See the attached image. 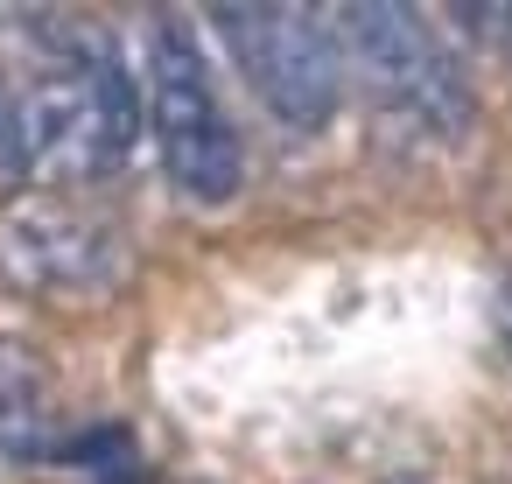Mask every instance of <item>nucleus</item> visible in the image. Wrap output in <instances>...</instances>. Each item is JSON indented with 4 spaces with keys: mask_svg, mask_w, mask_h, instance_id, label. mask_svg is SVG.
Returning a JSON list of instances; mask_svg holds the SVG:
<instances>
[{
    "mask_svg": "<svg viewBox=\"0 0 512 484\" xmlns=\"http://www.w3.org/2000/svg\"><path fill=\"white\" fill-rule=\"evenodd\" d=\"M148 106H155V148H162L169 183L190 204H232L246 155H239V134L218 106L211 64L176 15H162L155 43H148Z\"/></svg>",
    "mask_w": 512,
    "mask_h": 484,
    "instance_id": "nucleus-1",
    "label": "nucleus"
},
{
    "mask_svg": "<svg viewBox=\"0 0 512 484\" xmlns=\"http://www.w3.org/2000/svg\"><path fill=\"white\" fill-rule=\"evenodd\" d=\"M211 22L274 120H288L295 134L330 127L344 99V50L316 8H218Z\"/></svg>",
    "mask_w": 512,
    "mask_h": 484,
    "instance_id": "nucleus-2",
    "label": "nucleus"
},
{
    "mask_svg": "<svg viewBox=\"0 0 512 484\" xmlns=\"http://www.w3.org/2000/svg\"><path fill=\"white\" fill-rule=\"evenodd\" d=\"M337 43H344L351 71L365 78V92L379 106L421 120L428 134H463V120H470L463 78L449 71V57L435 50V36L421 29L414 8L351 0V8H337Z\"/></svg>",
    "mask_w": 512,
    "mask_h": 484,
    "instance_id": "nucleus-3",
    "label": "nucleus"
},
{
    "mask_svg": "<svg viewBox=\"0 0 512 484\" xmlns=\"http://www.w3.org/2000/svg\"><path fill=\"white\" fill-rule=\"evenodd\" d=\"M0 267L29 295H99L120 281V239L57 197H15L0 218Z\"/></svg>",
    "mask_w": 512,
    "mask_h": 484,
    "instance_id": "nucleus-4",
    "label": "nucleus"
},
{
    "mask_svg": "<svg viewBox=\"0 0 512 484\" xmlns=\"http://www.w3.org/2000/svg\"><path fill=\"white\" fill-rule=\"evenodd\" d=\"M64 442L50 435V379L43 358L22 337H0V456L15 463H43Z\"/></svg>",
    "mask_w": 512,
    "mask_h": 484,
    "instance_id": "nucleus-5",
    "label": "nucleus"
},
{
    "mask_svg": "<svg viewBox=\"0 0 512 484\" xmlns=\"http://www.w3.org/2000/svg\"><path fill=\"white\" fill-rule=\"evenodd\" d=\"M57 456H64L71 470H85L92 484H148V463H141V449H134L127 428H92V435L64 442Z\"/></svg>",
    "mask_w": 512,
    "mask_h": 484,
    "instance_id": "nucleus-6",
    "label": "nucleus"
},
{
    "mask_svg": "<svg viewBox=\"0 0 512 484\" xmlns=\"http://www.w3.org/2000/svg\"><path fill=\"white\" fill-rule=\"evenodd\" d=\"M0 176H29V155H22V99L0 78Z\"/></svg>",
    "mask_w": 512,
    "mask_h": 484,
    "instance_id": "nucleus-7",
    "label": "nucleus"
},
{
    "mask_svg": "<svg viewBox=\"0 0 512 484\" xmlns=\"http://www.w3.org/2000/svg\"><path fill=\"white\" fill-rule=\"evenodd\" d=\"M505 36H512V8H505Z\"/></svg>",
    "mask_w": 512,
    "mask_h": 484,
    "instance_id": "nucleus-8",
    "label": "nucleus"
}]
</instances>
